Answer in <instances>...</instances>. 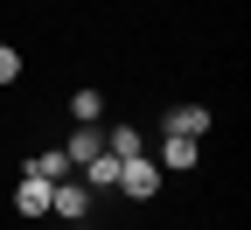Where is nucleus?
<instances>
[{"mask_svg": "<svg viewBox=\"0 0 251 230\" xmlns=\"http://www.w3.org/2000/svg\"><path fill=\"white\" fill-rule=\"evenodd\" d=\"M119 188L133 195V203H153V195H161V168H153L147 153L140 160H119Z\"/></svg>", "mask_w": 251, "mask_h": 230, "instance_id": "1", "label": "nucleus"}, {"mask_svg": "<svg viewBox=\"0 0 251 230\" xmlns=\"http://www.w3.org/2000/svg\"><path fill=\"white\" fill-rule=\"evenodd\" d=\"M49 216H63V223H84V216H91V188H84L77 175H70V181H56V188H49Z\"/></svg>", "mask_w": 251, "mask_h": 230, "instance_id": "2", "label": "nucleus"}, {"mask_svg": "<svg viewBox=\"0 0 251 230\" xmlns=\"http://www.w3.org/2000/svg\"><path fill=\"white\" fill-rule=\"evenodd\" d=\"M153 168H161V175H188V168H196V140L168 133V140H161V153H153Z\"/></svg>", "mask_w": 251, "mask_h": 230, "instance_id": "3", "label": "nucleus"}, {"mask_svg": "<svg viewBox=\"0 0 251 230\" xmlns=\"http://www.w3.org/2000/svg\"><path fill=\"white\" fill-rule=\"evenodd\" d=\"M21 175H35V181H70L77 168L63 160V147H42V153H28V168H21Z\"/></svg>", "mask_w": 251, "mask_h": 230, "instance_id": "4", "label": "nucleus"}, {"mask_svg": "<svg viewBox=\"0 0 251 230\" xmlns=\"http://www.w3.org/2000/svg\"><path fill=\"white\" fill-rule=\"evenodd\" d=\"M49 188H56V181L21 175V181H14V209H21V216H49Z\"/></svg>", "mask_w": 251, "mask_h": 230, "instance_id": "5", "label": "nucleus"}, {"mask_svg": "<svg viewBox=\"0 0 251 230\" xmlns=\"http://www.w3.org/2000/svg\"><path fill=\"white\" fill-rule=\"evenodd\" d=\"M98 153H105V133H98V126H77L70 147H63V160H70V168H84V160H98Z\"/></svg>", "mask_w": 251, "mask_h": 230, "instance_id": "6", "label": "nucleus"}, {"mask_svg": "<svg viewBox=\"0 0 251 230\" xmlns=\"http://www.w3.org/2000/svg\"><path fill=\"white\" fill-rule=\"evenodd\" d=\"M168 133L202 140V133H209V105H175V112H168Z\"/></svg>", "mask_w": 251, "mask_h": 230, "instance_id": "7", "label": "nucleus"}, {"mask_svg": "<svg viewBox=\"0 0 251 230\" xmlns=\"http://www.w3.org/2000/svg\"><path fill=\"white\" fill-rule=\"evenodd\" d=\"M105 153L112 160H140L147 153V133H140V126H112V133H105Z\"/></svg>", "mask_w": 251, "mask_h": 230, "instance_id": "8", "label": "nucleus"}, {"mask_svg": "<svg viewBox=\"0 0 251 230\" xmlns=\"http://www.w3.org/2000/svg\"><path fill=\"white\" fill-rule=\"evenodd\" d=\"M77 181H84V188H119V160H112V153L84 160V168H77Z\"/></svg>", "mask_w": 251, "mask_h": 230, "instance_id": "9", "label": "nucleus"}, {"mask_svg": "<svg viewBox=\"0 0 251 230\" xmlns=\"http://www.w3.org/2000/svg\"><path fill=\"white\" fill-rule=\"evenodd\" d=\"M70 112H77V126H98V119H105V91H91V84H84V91L70 98Z\"/></svg>", "mask_w": 251, "mask_h": 230, "instance_id": "10", "label": "nucleus"}, {"mask_svg": "<svg viewBox=\"0 0 251 230\" xmlns=\"http://www.w3.org/2000/svg\"><path fill=\"white\" fill-rule=\"evenodd\" d=\"M21 77V56H14V42H0V84H14Z\"/></svg>", "mask_w": 251, "mask_h": 230, "instance_id": "11", "label": "nucleus"}]
</instances>
